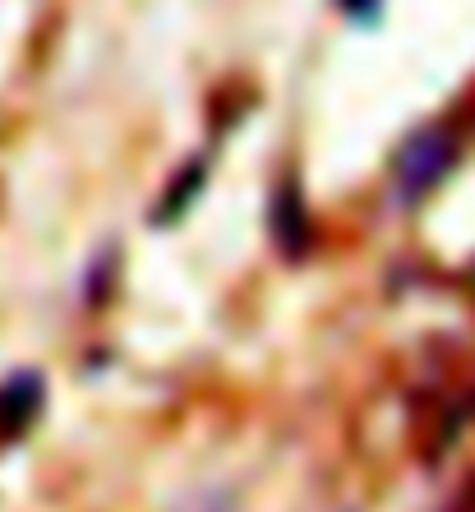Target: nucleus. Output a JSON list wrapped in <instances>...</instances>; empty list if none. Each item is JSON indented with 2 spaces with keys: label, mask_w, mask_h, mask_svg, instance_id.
I'll return each instance as SVG.
<instances>
[{
  "label": "nucleus",
  "mask_w": 475,
  "mask_h": 512,
  "mask_svg": "<svg viewBox=\"0 0 475 512\" xmlns=\"http://www.w3.org/2000/svg\"><path fill=\"white\" fill-rule=\"evenodd\" d=\"M199 185H203V162H194V167H180V176L167 185V194H162V203H157V213H153V222H176L185 208L194 203V194H199Z\"/></svg>",
  "instance_id": "20e7f679"
},
{
  "label": "nucleus",
  "mask_w": 475,
  "mask_h": 512,
  "mask_svg": "<svg viewBox=\"0 0 475 512\" xmlns=\"http://www.w3.org/2000/svg\"><path fill=\"white\" fill-rule=\"evenodd\" d=\"M185 512H231V503L222 499V494H208V499H199V503H190Z\"/></svg>",
  "instance_id": "423d86ee"
},
{
  "label": "nucleus",
  "mask_w": 475,
  "mask_h": 512,
  "mask_svg": "<svg viewBox=\"0 0 475 512\" xmlns=\"http://www.w3.org/2000/svg\"><path fill=\"white\" fill-rule=\"evenodd\" d=\"M273 231H277V245L286 254H300L305 250V236H309V222H305V203L291 185H282L273 199Z\"/></svg>",
  "instance_id": "7ed1b4c3"
},
{
  "label": "nucleus",
  "mask_w": 475,
  "mask_h": 512,
  "mask_svg": "<svg viewBox=\"0 0 475 512\" xmlns=\"http://www.w3.org/2000/svg\"><path fill=\"white\" fill-rule=\"evenodd\" d=\"M342 10L356 19V24H369V19H379V0H342Z\"/></svg>",
  "instance_id": "39448f33"
},
{
  "label": "nucleus",
  "mask_w": 475,
  "mask_h": 512,
  "mask_svg": "<svg viewBox=\"0 0 475 512\" xmlns=\"http://www.w3.org/2000/svg\"><path fill=\"white\" fill-rule=\"evenodd\" d=\"M452 157H457V143L452 134L443 130H420L402 143V153H397V167H392V180H397V199L411 203L420 199L425 190H434L443 176L452 171Z\"/></svg>",
  "instance_id": "f257e3e1"
},
{
  "label": "nucleus",
  "mask_w": 475,
  "mask_h": 512,
  "mask_svg": "<svg viewBox=\"0 0 475 512\" xmlns=\"http://www.w3.org/2000/svg\"><path fill=\"white\" fill-rule=\"evenodd\" d=\"M42 411V379L37 374H14L0 388V434H24Z\"/></svg>",
  "instance_id": "f03ea898"
}]
</instances>
